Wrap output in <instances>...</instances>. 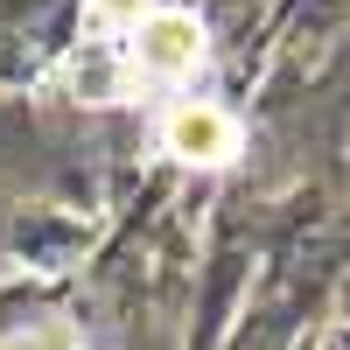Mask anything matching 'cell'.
Instances as JSON below:
<instances>
[{"mask_svg": "<svg viewBox=\"0 0 350 350\" xmlns=\"http://www.w3.org/2000/svg\"><path fill=\"white\" fill-rule=\"evenodd\" d=\"M120 64H126V84H140V92H175L203 70V21L189 8H154L120 49Z\"/></svg>", "mask_w": 350, "mask_h": 350, "instance_id": "obj_1", "label": "cell"}, {"mask_svg": "<svg viewBox=\"0 0 350 350\" xmlns=\"http://www.w3.org/2000/svg\"><path fill=\"white\" fill-rule=\"evenodd\" d=\"M161 154L183 161V168H231L245 154V133H239V120H231L224 105L183 98V105L161 112Z\"/></svg>", "mask_w": 350, "mask_h": 350, "instance_id": "obj_2", "label": "cell"}, {"mask_svg": "<svg viewBox=\"0 0 350 350\" xmlns=\"http://www.w3.org/2000/svg\"><path fill=\"white\" fill-rule=\"evenodd\" d=\"M148 14H154V0H84V36L98 49H126Z\"/></svg>", "mask_w": 350, "mask_h": 350, "instance_id": "obj_3", "label": "cell"}, {"mask_svg": "<svg viewBox=\"0 0 350 350\" xmlns=\"http://www.w3.org/2000/svg\"><path fill=\"white\" fill-rule=\"evenodd\" d=\"M0 350H77V329L64 323V315H49V323H28L14 336H0Z\"/></svg>", "mask_w": 350, "mask_h": 350, "instance_id": "obj_4", "label": "cell"}]
</instances>
